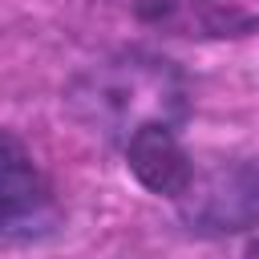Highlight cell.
Returning <instances> with one entry per match:
<instances>
[{
    "label": "cell",
    "instance_id": "1",
    "mask_svg": "<svg viewBox=\"0 0 259 259\" xmlns=\"http://www.w3.org/2000/svg\"><path fill=\"white\" fill-rule=\"evenodd\" d=\"M69 105L97 134L125 142L146 125L174 130L186 117V81L162 57L125 53L85 69L69 89Z\"/></svg>",
    "mask_w": 259,
    "mask_h": 259
},
{
    "label": "cell",
    "instance_id": "2",
    "mask_svg": "<svg viewBox=\"0 0 259 259\" xmlns=\"http://www.w3.org/2000/svg\"><path fill=\"white\" fill-rule=\"evenodd\" d=\"M194 231L223 235L259 223V166L255 162H210L194 166L186 190L174 198Z\"/></svg>",
    "mask_w": 259,
    "mask_h": 259
},
{
    "label": "cell",
    "instance_id": "3",
    "mask_svg": "<svg viewBox=\"0 0 259 259\" xmlns=\"http://www.w3.org/2000/svg\"><path fill=\"white\" fill-rule=\"evenodd\" d=\"M61 219L57 194L20 138L0 134V239H36Z\"/></svg>",
    "mask_w": 259,
    "mask_h": 259
},
{
    "label": "cell",
    "instance_id": "4",
    "mask_svg": "<svg viewBox=\"0 0 259 259\" xmlns=\"http://www.w3.org/2000/svg\"><path fill=\"white\" fill-rule=\"evenodd\" d=\"M138 12L174 36L223 40L259 28V0H138Z\"/></svg>",
    "mask_w": 259,
    "mask_h": 259
},
{
    "label": "cell",
    "instance_id": "5",
    "mask_svg": "<svg viewBox=\"0 0 259 259\" xmlns=\"http://www.w3.org/2000/svg\"><path fill=\"white\" fill-rule=\"evenodd\" d=\"M121 146H125V162H130L134 178L146 190L166 194V198H178L186 190V182L194 174V158L182 150V142L170 125H146L134 138H125Z\"/></svg>",
    "mask_w": 259,
    "mask_h": 259
},
{
    "label": "cell",
    "instance_id": "6",
    "mask_svg": "<svg viewBox=\"0 0 259 259\" xmlns=\"http://www.w3.org/2000/svg\"><path fill=\"white\" fill-rule=\"evenodd\" d=\"M243 259H259V243H251V247L243 251Z\"/></svg>",
    "mask_w": 259,
    "mask_h": 259
}]
</instances>
